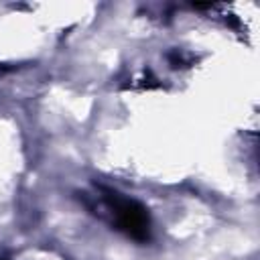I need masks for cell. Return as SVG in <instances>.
I'll use <instances>...</instances> for the list:
<instances>
[{
	"mask_svg": "<svg viewBox=\"0 0 260 260\" xmlns=\"http://www.w3.org/2000/svg\"><path fill=\"white\" fill-rule=\"evenodd\" d=\"M108 203L112 207V213L116 215V225L124 234H128L132 240L144 242L150 236V219L146 209L134 201V199H124L116 193L108 195Z\"/></svg>",
	"mask_w": 260,
	"mask_h": 260,
	"instance_id": "cell-1",
	"label": "cell"
}]
</instances>
